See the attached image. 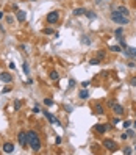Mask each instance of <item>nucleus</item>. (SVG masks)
I'll return each mask as SVG.
<instances>
[{
  "label": "nucleus",
  "mask_w": 136,
  "mask_h": 155,
  "mask_svg": "<svg viewBox=\"0 0 136 155\" xmlns=\"http://www.w3.org/2000/svg\"><path fill=\"white\" fill-rule=\"evenodd\" d=\"M27 133H28V144H30L31 150L33 152H39L41 150V140H39V136H38L36 132H33V130H30Z\"/></svg>",
  "instance_id": "nucleus-1"
},
{
  "label": "nucleus",
  "mask_w": 136,
  "mask_h": 155,
  "mask_svg": "<svg viewBox=\"0 0 136 155\" xmlns=\"http://www.w3.org/2000/svg\"><path fill=\"white\" fill-rule=\"evenodd\" d=\"M111 21H114L116 24H121V25H125V24H128V22H130V21H128V17H127V16H124V14H121L117 10L111 13Z\"/></svg>",
  "instance_id": "nucleus-2"
},
{
  "label": "nucleus",
  "mask_w": 136,
  "mask_h": 155,
  "mask_svg": "<svg viewBox=\"0 0 136 155\" xmlns=\"http://www.w3.org/2000/svg\"><path fill=\"white\" fill-rule=\"evenodd\" d=\"M17 140H19V144H21L22 147H27L28 146V133L27 132H21L19 136H17Z\"/></svg>",
  "instance_id": "nucleus-3"
},
{
  "label": "nucleus",
  "mask_w": 136,
  "mask_h": 155,
  "mask_svg": "<svg viewBox=\"0 0 136 155\" xmlns=\"http://www.w3.org/2000/svg\"><path fill=\"white\" fill-rule=\"evenodd\" d=\"M58 19H60V13H58V11H50L47 14V22L49 24H56Z\"/></svg>",
  "instance_id": "nucleus-4"
},
{
  "label": "nucleus",
  "mask_w": 136,
  "mask_h": 155,
  "mask_svg": "<svg viewBox=\"0 0 136 155\" xmlns=\"http://www.w3.org/2000/svg\"><path fill=\"white\" fill-rule=\"evenodd\" d=\"M103 147H105V149H108L110 152L117 150V144H116L113 140H105V141H103Z\"/></svg>",
  "instance_id": "nucleus-5"
},
{
  "label": "nucleus",
  "mask_w": 136,
  "mask_h": 155,
  "mask_svg": "<svg viewBox=\"0 0 136 155\" xmlns=\"http://www.w3.org/2000/svg\"><path fill=\"white\" fill-rule=\"evenodd\" d=\"M0 82H3V83H11V82H13V75L8 74V72H2V74H0Z\"/></svg>",
  "instance_id": "nucleus-6"
},
{
  "label": "nucleus",
  "mask_w": 136,
  "mask_h": 155,
  "mask_svg": "<svg viewBox=\"0 0 136 155\" xmlns=\"http://www.w3.org/2000/svg\"><path fill=\"white\" fill-rule=\"evenodd\" d=\"M124 53H125L127 56L133 58V60H136V49H134V47H127V49H124Z\"/></svg>",
  "instance_id": "nucleus-7"
},
{
  "label": "nucleus",
  "mask_w": 136,
  "mask_h": 155,
  "mask_svg": "<svg viewBox=\"0 0 136 155\" xmlns=\"http://www.w3.org/2000/svg\"><path fill=\"white\" fill-rule=\"evenodd\" d=\"M111 108H113V111H114V114H116V116L124 114V107H122V105H119V104H114Z\"/></svg>",
  "instance_id": "nucleus-8"
},
{
  "label": "nucleus",
  "mask_w": 136,
  "mask_h": 155,
  "mask_svg": "<svg viewBox=\"0 0 136 155\" xmlns=\"http://www.w3.org/2000/svg\"><path fill=\"white\" fill-rule=\"evenodd\" d=\"M2 149H3L5 153H13V152H14V144H13V143H5Z\"/></svg>",
  "instance_id": "nucleus-9"
},
{
  "label": "nucleus",
  "mask_w": 136,
  "mask_h": 155,
  "mask_svg": "<svg viewBox=\"0 0 136 155\" xmlns=\"http://www.w3.org/2000/svg\"><path fill=\"white\" fill-rule=\"evenodd\" d=\"M44 114H46V118H47V119H49L52 124H55V125H60V121H58V119L55 118V116H52L49 111H44Z\"/></svg>",
  "instance_id": "nucleus-10"
},
{
  "label": "nucleus",
  "mask_w": 136,
  "mask_h": 155,
  "mask_svg": "<svg viewBox=\"0 0 136 155\" xmlns=\"http://www.w3.org/2000/svg\"><path fill=\"white\" fill-rule=\"evenodd\" d=\"M27 19V13L25 11H17V21L19 22H24Z\"/></svg>",
  "instance_id": "nucleus-11"
},
{
  "label": "nucleus",
  "mask_w": 136,
  "mask_h": 155,
  "mask_svg": "<svg viewBox=\"0 0 136 155\" xmlns=\"http://www.w3.org/2000/svg\"><path fill=\"white\" fill-rule=\"evenodd\" d=\"M78 97H80V99H83V100H86V99L89 97V92L86 91V88H85L83 91H80V94H78Z\"/></svg>",
  "instance_id": "nucleus-12"
},
{
  "label": "nucleus",
  "mask_w": 136,
  "mask_h": 155,
  "mask_svg": "<svg viewBox=\"0 0 136 155\" xmlns=\"http://www.w3.org/2000/svg\"><path fill=\"white\" fill-rule=\"evenodd\" d=\"M106 125H102V124H99V125H95V132H99V133H105L106 132Z\"/></svg>",
  "instance_id": "nucleus-13"
},
{
  "label": "nucleus",
  "mask_w": 136,
  "mask_h": 155,
  "mask_svg": "<svg viewBox=\"0 0 136 155\" xmlns=\"http://www.w3.org/2000/svg\"><path fill=\"white\" fill-rule=\"evenodd\" d=\"M81 14H86V10L85 8H77V10H74V16H81Z\"/></svg>",
  "instance_id": "nucleus-14"
},
{
  "label": "nucleus",
  "mask_w": 136,
  "mask_h": 155,
  "mask_svg": "<svg viewBox=\"0 0 136 155\" xmlns=\"http://www.w3.org/2000/svg\"><path fill=\"white\" fill-rule=\"evenodd\" d=\"M117 11H119L121 14H124V16H127V17H128V14H130V11H128V10H127L125 6H119V8H117Z\"/></svg>",
  "instance_id": "nucleus-15"
},
{
  "label": "nucleus",
  "mask_w": 136,
  "mask_h": 155,
  "mask_svg": "<svg viewBox=\"0 0 136 155\" xmlns=\"http://www.w3.org/2000/svg\"><path fill=\"white\" fill-rule=\"evenodd\" d=\"M50 79H52L53 82H56L58 79H60V75H58V72H56V71H52V72H50Z\"/></svg>",
  "instance_id": "nucleus-16"
},
{
  "label": "nucleus",
  "mask_w": 136,
  "mask_h": 155,
  "mask_svg": "<svg viewBox=\"0 0 136 155\" xmlns=\"http://www.w3.org/2000/svg\"><path fill=\"white\" fill-rule=\"evenodd\" d=\"M95 113H99V114H103V107L102 105H95Z\"/></svg>",
  "instance_id": "nucleus-17"
},
{
  "label": "nucleus",
  "mask_w": 136,
  "mask_h": 155,
  "mask_svg": "<svg viewBox=\"0 0 136 155\" xmlns=\"http://www.w3.org/2000/svg\"><path fill=\"white\" fill-rule=\"evenodd\" d=\"M110 50L111 52H121V47L119 46H110Z\"/></svg>",
  "instance_id": "nucleus-18"
},
{
  "label": "nucleus",
  "mask_w": 136,
  "mask_h": 155,
  "mask_svg": "<svg viewBox=\"0 0 136 155\" xmlns=\"http://www.w3.org/2000/svg\"><path fill=\"white\" fill-rule=\"evenodd\" d=\"M89 63H91L92 66H95V64H99V63H100V60H99V58H92V60H89Z\"/></svg>",
  "instance_id": "nucleus-19"
},
{
  "label": "nucleus",
  "mask_w": 136,
  "mask_h": 155,
  "mask_svg": "<svg viewBox=\"0 0 136 155\" xmlns=\"http://www.w3.org/2000/svg\"><path fill=\"white\" fill-rule=\"evenodd\" d=\"M21 105H22V104H21V100L17 99V100L14 102V110H21Z\"/></svg>",
  "instance_id": "nucleus-20"
},
{
  "label": "nucleus",
  "mask_w": 136,
  "mask_h": 155,
  "mask_svg": "<svg viewBox=\"0 0 136 155\" xmlns=\"http://www.w3.org/2000/svg\"><path fill=\"white\" fill-rule=\"evenodd\" d=\"M86 16H88L89 19H95V13H92V11H88V10H86Z\"/></svg>",
  "instance_id": "nucleus-21"
},
{
  "label": "nucleus",
  "mask_w": 136,
  "mask_h": 155,
  "mask_svg": "<svg viewBox=\"0 0 136 155\" xmlns=\"http://www.w3.org/2000/svg\"><path fill=\"white\" fill-rule=\"evenodd\" d=\"M44 104H46V105H47V107H52V105H53V100H52V99H49V97H47V99H44Z\"/></svg>",
  "instance_id": "nucleus-22"
},
{
  "label": "nucleus",
  "mask_w": 136,
  "mask_h": 155,
  "mask_svg": "<svg viewBox=\"0 0 136 155\" xmlns=\"http://www.w3.org/2000/svg\"><path fill=\"white\" fill-rule=\"evenodd\" d=\"M114 35H116V38L119 39V38H121V35H122V28H117V30L114 31Z\"/></svg>",
  "instance_id": "nucleus-23"
},
{
  "label": "nucleus",
  "mask_w": 136,
  "mask_h": 155,
  "mask_svg": "<svg viewBox=\"0 0 136 155\" xmlns=\"http://www.w3.org/2000/svg\"><path fill=\"white\" fill-rule=\"evenodd\" d=\"M97 58H99V60H103L105 58V52H99L97 53Z\"/></svg>",
  "instance_id": "nucleus-24"
},
{
  "label": "nucleus",
  "mask_w": 136,
  "mask_h": 155,
  "mask_svg": "<svg viewBox=\"0 0 136 155\" xmlns=\"http://www.w3.org/2000/svg\"><path fill=\"white\" fill-rule=\"evenodd\" d=\"M131 152H133V150H131V147H125V149H124V153H125V155H130Z\"/></svg>",
  "instance_id": "nucleus-25"
},
{
  "label": "nucleus",
  "mask_w": 136,
  "mask_h": 155,
  "mask_svg": "<svg viewBox=\"0 0 136 155\" xmlns=\"http://www.w3.org/2000/svg\"><path fill=\"white\" fill-rule=\"evenodd\" d=\"M22 69H24V72H25V74H28V64H27V63H24V64H22Z\"/></svg>",
  "instance_id": "nucleus-26"
},
{
  "label": "nucleus",
  "mask_w": 136,
  "mask_h": 155,
  "mask_svg": "<svg viewBox=\"0 0 136 155\" xmlns=\"http://www.w3.org/2000/svg\"><path fill=\"white\" fill-rule=\"evenodd\" d=\"M6 22H8V24H13V22H14L13 16H6Z\"/></svg>",
  "instance_id": "nucleus-27"
},
{
  "label": "nucleus",
  "mask_w": 136,
  "mask_h": 155,
  "mask_svg": "<svg viewBox=\"0 0 136 155\" xmlns=\"http://www.w3.org/2000/svg\"><path fill=\"white\" fill-rule=\"evenodd\" d=\"M44 33H46V35H52L53 30H52V28H44Z\"/></svg>",
  "instance_id": "nucleus-28"
},
{
  "label": "nucleus",
  "mask_w": 136,
  "mask_h": 155,
  "mask_svg": "<svg viewBox=\"0 0 136 155\" xmlns=\"http://www.w3.org/2000/svg\"><path fill=\"white\" fill-rule=\"evenodd\" d=\"M130 85H131V86H136V77H133V79L130 80Z\"/></svg>",
  "instance_id": "nucleus-29"
},
{
  "label": "nucleus",
  "mask_w": 136,
  "mask_h": 155,
  "mask_svg": "<svg viewBox=\"0 0 136 155\" xmlns=\"http://www.w3.org/2000/svg\"><path fill=\"white\" fill-rule=\"evenodd\" d=\"M72 86H75V80L70 79V80H69V88H72Z\"/></svg>",
  "instance_id": "nucleus-30"
},
{
  "label": "nucleus",
  "mask_w": 136,
  "mask_h": 155,
  "mask_svg": "<svg viewBox=\"0 0 136 155\" xmlns=\"http://www.w3.org/2000/svg\"><path fill=\"white\" fill-rule=\"evenodd\" d=\"M130 125H131V122H130V121H125V122H124V127H125V128H128Z\"/></svg>",
  "instance_id": "nucleus-31"
},
{
  "label": "nucleus",
  "mask_w": 136,
  "mask_h": 155,
  "mask_svg": "<svg viewBox=\"0 0 136 155\" xmlns=\"http://www.w3.org/2000/svg\"><path fill=\"white\" fill-rule=\"evenodd\" d=\"M55 144H61V136H56V140H55Z\"/></svg>",
  "instance_id": "nucleus-32"
},
{
  "label": "nucleus",
  "mask_w": 136,
  "mask_h": 155,
  "mask_svg": "<svg viewBox=\"0 0 136 155\" xmlns=\"http://www.w3.org/2000/svg\"><path fill=\"white\" fill-rule=\"evenodd\" d=\"M39 111H41V110H39V107H38V105L33 108V113H39Z\"/></svg>",
  "instance_id": "nucleus-33"
},
{
  "label": "nucleus",
  "mask_w": 136,
  "mask_h": 155,
  "mask_svg": "<svg viewBox=\"0 0 136 155\" xmlns=\"http://www.w3.org/2000/svg\"><path fill=\"white\" fill-rule=\"evenodd\" d=\"M81 86H83V88H88V86H89V82H83Z\"/></svg>",
  "instance_id": "nucleus-34"
},
{
  "label": "nucleus",
  "mask_w": 136,
  "mask_h": 155,
  "mask_svg": "<svg viewBox=\"0 0 136 155\" xmlns=\"http://www.w3.org/2000/svg\"><path fill=\"white\" fill-rule=\"evenodd\" d=\"M121 138H122V140H127V138H130V136H128L127 133H122V136H121Z\"/></svg>",
  "instance_id": "nucleus-35"
},
{
  "label": "nucleus",
  "mask_w": 136,
  "mask_h": 155,
  "mask_svg": "<svg viewBox=\"0 0 136 155\" xmlns=\"http://www.w3.org/2000/svg\"><path fill=\"white\" fill-rule=\"evenodd\" d=\"M127 135H128V136H133L134 133H133V130H128V132H127Z\"/></svg>",
  "instance_id": "nucleus-36"
},
{
  "label": "nucleus",
  "mask_w": 136,
  "mask_h": 155,
  "mask_svg": "<svg viewBox=\"0 0 136 155\" xmlns=\"http://www.w3.org/2000/svg\"><path fill=\"white\" fill-rule=\"evenodd\" d=\"M0 19H3V13H0Z\"/></svg>",
  "instance_id": "nucleus-37"
},
{
  "label": "nucleus",
  "mask_w": 136,
  "mask_h": 155,
  "mask_svg": "<svg viewBox=\"0 0 136 155\" xmlns=\"http://www.w3.org/2000/svg\"><path fill=\"white\" fill-rule=\"evenodd\" d=\"M99 2H102V0H97V3H99Z\"/></svg>",
  "instance_id": "nucleus-38"
},
{
  "label": "nucleus",
  "mask_w": 136,
  "mask_h": 155,
  "mask_svg": "<svg viewBox=\"0 0 136 155\" xmlns=\"http://www.w3.org/2000/svg\"><path fill=\"white\" fill-rule=\"evenodd\" d=\"M31 2H36V0H31Z\"/></svg>",
  "instance_id": "nucleus-39"
},
{
  "label": "nucleus",
  "mask_w": 136,
  "mask_h": 155,
  "mask_svg": "<svg viewBox=\"0 0 136 155\" xmlns=\"http://www.w3.org/2000/svg\"><path fill=\"white\" fill-rule=\"evenodd\" d=\"M134 127H136V122H134Z\"/></svg>",
  "instance_id": "nucleus-40"
},
{
  "label": "nucleus",
  "mask_w": 136,
  "mask_h": 155,
  "mask_svg": "<svg viewBox=\"0 0 136 155\" xmlns=\"http://www.w3.org/2000/svg\"><path fill=\"white\" fill-rule=\"evenodd\" d=\"M134 152H136V147H134Z\"/></svg>",
  "instance_id": "nucleus-41"
}]
</instances>
